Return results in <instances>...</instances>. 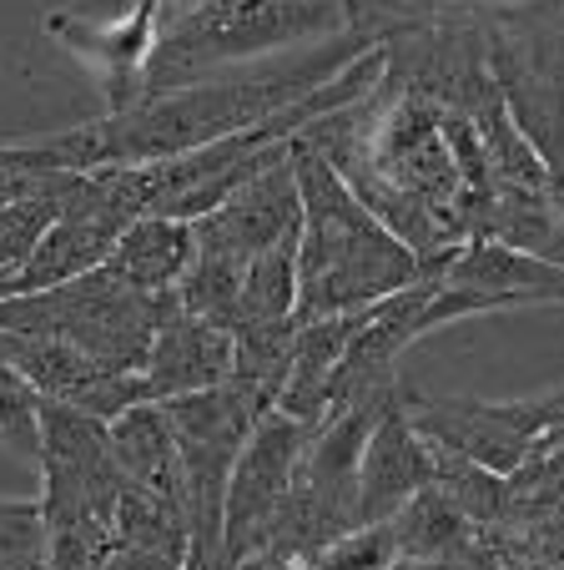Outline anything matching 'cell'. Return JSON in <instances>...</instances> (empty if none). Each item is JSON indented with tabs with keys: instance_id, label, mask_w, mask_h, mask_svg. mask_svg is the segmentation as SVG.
<instances>
[{
	"instance_id": "1",
	"label": "cell",
	"mask_w": 564,
	"mask_h": 570,
	"mask_svg": "<svg viewBox=\"0 0 564 570\" xmlns=\"http://www.w3.org/2000/svg\"><path fill=\"white\" fill-rule=\"evenodd\" d=\"M373 41L363 31L323 36L308 51H293L263 71L243 76H202L187 87L151 91L121 111H107L97 121H81L71 131L36 141H6L26 173H97V167H141V161L181 157L207 141H222L232 131L263 127V121L293 111L303 97L328 87L338 71H348L358 56H368Z\"/></svg>"
},
{
	"instance_id": "2",
	"label": "cell",
	"mask_w": 564,
	"mask_h": 570,
	"mask_svg": "<svg viewBox=\"0 0 564 570\" xmlns=\"http://www.w3.org/2000/svg\"><path fill=\"white\" fill-rule=\"evenodd\" d=\"M293 173H298L303 193L298 323L373 308L388 293L408 288L428 273H444L418 258L378 213H368V203L343 183V173L303 131L293 137Z\"/></svg>"
},
{
	"instance_id": "3",
	"label": "cell",
	"mask_w": 564,
	"mask_h": 570,
	"mask_svg": "<svg viewBox=\"0 0 564 570\" xmlns=\"http://www.w3.org/2000/svg\"><path fill=\"white\" fill-rule=\"evenodd\" d=\"M348 31L343 0H161L147 97Z\"/></svg>"
},
{
	"instance_id": "4",
	"label": "cell",
	"mask_w": 564,
	"mask_h": 570,
	"mask_svg": "<svg viewBox=\"0 0 564 570\" xmlns=\"http://www.w3.org/2000/svg\"><path fill=\"white\" fill-rule=\"evenodd\" d=\"M41 510L51 570H101L117 550V505L127 490L107 420L41 399Z\"/></svg>"
},
{
	"instance_id": "5",
	"label": "cell",
	"mask_w": 564,
	"mask_h": 570,
	"mask_svg": "<svg viewBox=\"0 0 564 570\" xmlns=\"http://www.w3.org/2000/svg\"><path fill=\"white\" fill-rule=\"evenodd\" d=\"M394 389L353 399L348 410H338L333 420L318 424V434L308 440V450L298 460L288 495H283V510L273 515L263 550L247 560H263L267 570H303L333 540L363 530L358 525V460L373 434V420L384 414Z\"/></svg>"
},
{
	"instance_id": "6",
	"label": "cell",
	"mask_w": 564,
	"mask_h": 570,
	"mask_svg": "<svg viewBox=\"0 0 564 570\" xmlns=\"http://www.w3.org/2000/svg\"><path fill=\"white\" fill-rule=\"evenodd\" d=\"M171 303H177L171 293H141L101 263L81 278L0 298V328L31 338H61L117 374H141Z\"/></svg>"
},
{
	"instance_id": "7",
	"label": "cell",
	"mask_w": 564,
	"mask_h": 570,
	"mask_svg": "<svg viewBox=\"0 0 564 570\" xmlns=\"http://www.w3.org/2000/svg\"><path fill=\"white\" fill-rule=\"evenodd\" d=\"M181 444V470H187V570H227L222 560V530H227V484L232 464L243 454L247 434L257 430L273 404L243 379H222L212 389L181 394L161 404Z\"/></svg>"
},
{
	"instance_id": "8",
	"label": "cell",
	"mask_w": 564,
	"mask_h": 570,
	"mask_svg": "<svg viewBox=\"0 0 564 570\" xmlns=\"http://www.w3.org/2000/svg\"><path fill=\"white\" fill-rule=\"evenodd\" d=\"M398 399H404L408 420H414V430L428 444L454 450L464 460L484 464V470H499V474H514L540 450H550V434L564 410L560 389H550L540 399L494 404V399H434V394H418V389L398 384Z\"/></svg>"
},
{
	"instance_id": "9",
	"label": "cell",
	"mask_w": 564,
	"mask_h": 570,
	"mask_svg": "<svg viewBox=\"0 0 564 570\" xmlns=\"http://www.w3.org/2000/svg\"><path fill=\"white\" fill-rule=\"evenodd\" d=\"M141 217L137 197V173L131 167H97V173H76L71 197L61 203L56 223L41 233L31 263L21 268V278L11 283V293H36L51 283L81 278V273L101 268L117 248V237ZM6 293V298H11Z\"/></svg>"
},
{
	"instance_id": "10",
	"label": "cell",
	"mask_w": 564,
	"mask_h": 570,
	"mask_svg": "<svg viewBox=\"0 0 564 570\" xmlns=\"http://www.w3.org/2000/svg\"><path fill=\"white\" fill-rule=\"evenodd\" d=\"M313 434H318V424L293 420L283 410H267L257 420V430L247 434L243 454L232 464V484H227V530H222L227 570H237L247 556L263 550L273 515L283 510V495H288Z\"/></svg>"
},
{
	"instance_id": "11",
	"label": "cell",
	"mask_w": 564,
	"mask_h": 570,
	"mask_svg": "<svg viewBox=\"0 0 564 570\" xmlns=\"http://www.w3.org/2000/svg\"><path fill=\"white\" fill-rule=\"evenodd\" d=\"M303 223V193H298V173H293V147L288 157H277L273 167L243 183L222 207H212L207 217L192 223L197 237V258L207 263H227L243 268L257 258L263 248H273L288 227Z\"/></svg>"
},
{
	"instance_id": "12",
	"label": "cell",
	"mask_w": 564,
	"mask_h": 570,
	"mask_svg": "<svg viewBox=\"0 0 564 570\" xmlns=\"http://www.w3.org/2000/svg\"><path fill=\"white\" fill-rule=\"evenodd\" d=\"M0 354L26 374V384L41 399H56L66 410H81L91 420H117L131 404H147V384L141 374H117V368L86 358L81 348L61 344V338H31V334H6L0 328Z\"/></svg>"
},
{
	"instance_id": "13",
	"label": "cell",
	"mask_w": 564,
	"mask_h": 570,
	"mask_svg": "<svg viewBox=\"0 0 564 570\" xmlns=\"http://www.w3.org/2000/svg\"><path fill=\"white\" fill-rule=\"evenodd\" d=\"M157 21H161V0H131V11L121 21H81V16L51 11L46 16V36H56V46L81 56L97 71L107 111H121L147 97V61L157 51Z\"/></svg>"
},
{
	"instance_id": "14",
	"label": "cell",
	"mask_w": 564,
	"mask_h": 570,
	"mask_svg": "<svg viewBox=\"0 0 564 570\" xmlns=\"http://www.w3.org/2000/svg\"><path fill=\"white\" fill-rule=\"evenodd\" d=\"M424 484H434V444L414 430L404 399L394 389L384 414L373 420V434L358 460V525L394 520Z\"/></svg>"
},
{
	"instance_id": "15",
	"label": "cell",
	"mask_w": 564,
	"mask_h": 570,
	"mask_svg": "<svg viewBox=\"0 0 564 570\" xmlns=\"http://www.w3.org/2000/svg\"><path fill=\"white\" fill-rule=\"evenodd\" d=\"M484 31H489V71L504 91V107H509L520 137L530 141L534 157H540L544 177H550L554 207H560V217H564V76L540 71V66L514 41H504L489 21H484Z\"/></svg>"
},
{
	"instance_id": "16",
	"label": "cell",
	"mask_w": 564,
	"mask_h": 570,
	"mask_svg": "<svg viewBox=\"0 0 564 570\" xmlns=\"http://www.w3.org/2000/svg\"><path fill=\"white\" fill-rule=\"evenodd\" d=\"M232 358H237V344L227 328L187 313L181 303H171V313L161 318L157 338H151L147 364H141L147 404H167V399L222 384V379H232Z\"/></svg>"
},
{
	"instance_id": "17",
	"label": "cell",
	"mask_w": 564,
	"mask_h": 570,
	"mask_svg": "<svg viewBox=\"0 0 564 570\" xmlns=\"http://www.w3.org/2000/svg\"><path fill=\"white\" fill-rule=\"evenodd\" d=\"M444 278L458 288L489 293L499 308H524V303H564V268L550 258H534L524 248L494 243V237H468L464 248L444 263Z\"/></svg>"
},
{
	"instance_id": "18",
	"label": "cell",
	"mask_w": 564,
	"mask_h": 570,
	"mask_svg": "<svg viewBox=\"0 0 564 570\" xmlns=\"http://www.w3.org/2000/svg\"><path fill=\"white\" fill-rule=\"evenodd\" d=\"M111 454H117L121 474H127L137 490L167 500L187 515V470H181V444L171 430L167 410L161 404H131L127 414L107 424Z\"/></svg>"
},
{
	"instance_id": "19",
	"label": "cell",
	"mask_w": 564,
	"mask_h": 570,
	"mask_svg": "<svg viewBox=\"0 0 564 570\" xmlns=\"http://www.w3.org/2000/svg\"><path fill=\"white\" fill-rule=\"evenodd\" d=\"M358 323H363V308L298 323L293 368H288V379H283L277 410L293 414V420H308V424L328 420L333 414V379H338V364H343V354H348L353 334H358Z\"/></svg>"
},
{
	"instance_id": "20",
	"label": "cell",
	"mask_w": 564,
	"mask_h": 570,
	"mask_svg": "<svg viewBox=\"0 0 564 570\" xmlns=\"http://www.w3.org/2000/svg\"><path fill=\"white\" fill-rule=\"evenodd\" d=\"M192 258H197L192 223L141 213L137 223L117 237L107 268L117 273V278H127L131 288H141V293H171L181 278H187Z\"/></svg>"
},
{
	"instance_id": "21",
	"label": "cell",
	"mask_w": 564,
	"mask_h": 570,
	"mask_svg": "<svg viewBox=\"0 0 564 570\" xmlns=\"http://www.w3.org/2000/svg\"><path fill=\"white\" fill-rule=\"evenodd\" d=\"M298 237H303V223L288 227L273 248H263L247 263L232 334H257V328H288V323H298Z\"/></svg>"
},
{
	"instance_id": "22",
	"label": "cell",
	"mask_w": 564,
	"mask_h": 570,
	"mask_svg": "<svg viewBox=\"0 0 564 570\" xmlns=\"http://www.w3.org/2000/svg\"><path fill=\"white\" fill-rule=\"evenodd\" d=\"M388 535H394V556L398 560H438V556H468L479 546V530L454 500L438 490V484H424L394 520H384Z\"/></svg>"
},
{
	"instance_id": "23",
	"label": "cell",
	"mask_w": 564,
	"mask_h": 570,
	"mask_svg": "<svg viewBox=\"0 0 564 570\" xmlns=\"http://www.w3.org/2000/svg\"><path fill=\"white\" fill-rule=\"evenodd\" d=\"M76 173H41L21 197L0 207V298L11 293V283L21 278V268L31 263L41 233L56 223L61 203L71 197Z\"/></svg>"
},
{
	"instance_id": "24",
	"label": "cell",
	"mask_w": 564,
	"mask_h": 570,
	"mask_svg": "<svg viewBox=\"0 0 564 570\" xmlns=\"http://www.w3.org/2000/svg\"><path fill=\"white\" fill-rule=\"evenodd\" d=\"M479 11L540 71L564 76V0H499V6H484L479 0Z\"/></svg>"
},
{
	"instance_id": "25",
	"label": "cell",
	"mask_w": 564,
	"mask_h": 570,
	"mask_svg": "<svg viewBox=\"0 0 564 570\" xmlns=\"http://www.w3.org/2000/svg\"><path fill=\"white\" fill-rule=\"evenodd\" d=\"M0 570H51L41 495H0Z\"/></svg>"
},
{
	"instance_id": "26",
	"label": "cell",
	"mask_w": 564,
	"mask_h": 570,
	"mask_svg": "<svg viewBox=\"0 0 564 570\" xmlns=\"http://www.w3.org/2000/svg\"><path fill=\"white\" fill-rule=\"evenodd\" d=\"M0 444L26 464L41 460V394L6 354H0Z\"/></svg>"
},
{
	"instance_id": "27",
	"label": "cell",
	"mask_w": 564,
	"mask_h": 570,
	"mask_svg": "<svg viewBox=\"0 0 564 570\" xmlns=\"http://www.w3.org/2000/svg\"><path fill=\"white\" fill-rule=\"evenodd\" d=\"M388 570H479V546L468 556H438V560H394Z\"/></svg>"
},
{
	"instance_id": "28",
	"label": "cell",
	"mask_w": 564,
	"mask_h": 570,
	"mask_svg": "<svg viewBox=\"0 0 564 570\" xmlns=\"http://www.w3.org/2000/svg\"><path fill=\"white\" fill-rule=\"evenodd\" d=\"M237 570H267V566H257V560H243V566H237Z\"/></svg>"
}]
</instances>
